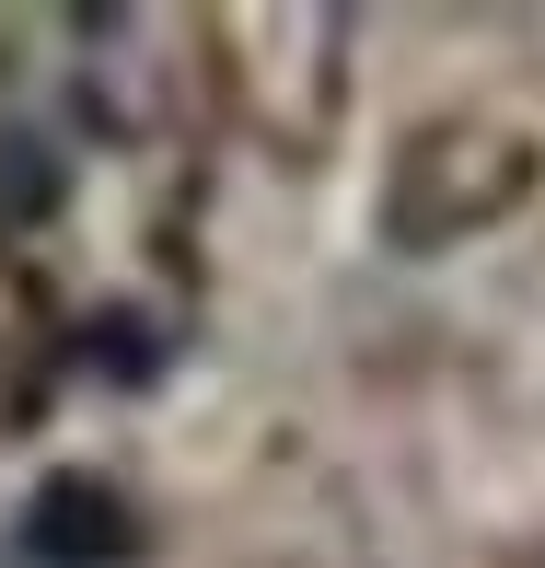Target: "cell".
I'll use <instances>...</instances> for the list:
<instances>
[{
  "instance_id": "obj_1",
  "label": "cell",
  "mask_w": 545,
  "mask_h": 568,
  "mask_svg": "<svg viewBox=\"0 0 545 568\" xmlns=\"http://www.w3.org/2000/svg\"><path fill=\"white\" fill-rule=\"evenodd\" d=\"M12 557L23 568H128L140 557V510L105 476H47L12 523Z\"/></svg>"
}]
</instances>
